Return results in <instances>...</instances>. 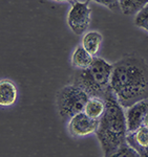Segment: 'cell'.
<instances>
[{"mask_svg":"<svg viewBox=\"0 0 148 157\" xmlns=\"http://www.w3.org/2000/svg\"><path fill=\"white\" fill-rule=\"evenodd\" d=\"M110 88L123 108L148 100L147 62L134 54L124 56L114 64Z\"/></svg>","mask_w":148,"mask_h":157,"instance_id":"cell-1","label":"cell"},{"mask_svg":"<svg viewBox=\"0 0 148 157\" xmlns=\"http://www.w3.org/2000/svg\"><path fill=\"white\" fill-rule=\"evenodd\" d=\"M104 101L106 109L99 121V128L96 135L104 156H106L127 145L128 131L124 108L120 105L113 91H109Z\"/></svg>","mask_w":148,"mask_h":157,"instance_id":"cell-2","label":"cell"},{"mask_svg":"<svg viewBox=\"0 0 148 157\" xmlns=\"http://www.w3.org/2000/svg\"><path fill=\"white\" fill-rule=\"evenodd\" d=\"M114 64L102 58L95 57L90 67L84 70H77L71 78V84L85 91L89 98L105 100L110 88Z\"/></svg>","mask_w":148,"mask_h":157,"instance_id":"cell-3","label":"cell"},{"mask_svg":"<svg viewBox=\"0 0 148 157\" xmlns=\"http://www.w3.org/2000/svg\"><path fill=\"white\" fill-rule=\"evenodd\" d=\"M89 98L85 91L74 84L62 87L57 94V108L60 117L63 121H70L83 112Z\"/></svg>","mask_w":148,"mask_h":157,"instance_id":"cell-4","label":"cell"},{"mask_svg":"<svg viewBox=\"0 0 148 157\" xmlns=\"http://www.w3.org/2000/svg\"><path fill=\"white\" fill-rule=\"evenodd\" d=\"M91 9L88 1H73L67 15V24L76 35H83L90 24Z\"/></svg>","mask_w":148,"mask_h":157,"instance_id":"cell-5","label":"cell"},{"mask_svg":"<svg viewBox=\"0 0 148 157\" xmlns=\"http://www.w3.org/2000/svg\"><path fill=\"white\" fill-rule=\"evenodd\" d=\"M68 132L74 137H85L96 133L99 128V121L88 117L84 112L75 115L68 121Z\"/></svg>","mask_w":148,"mask_h":157,"instance_id":"cell-6","label":"cell"},{"mask_svg":"<svg viewBox=\"0 0 148 157\" xmlns=\"http://www.w3.org/2000/svg\"><path fill=\"white\" fill-rule=\"evenodd\" d=\"M148 113V100L141 101L129 107L126 111V123L128 133L134 132L143 127V121Z\"/></svg>","mask_w":148,"mask_h":157,"instance_id":"cell-7","label":"cell"},{"mask_svg":"<svg viewBox=\"0 0 148 157\" xmlns=\"http://www.w3.org/2000/svg\"><path fill=\"white\" fill-rule=\"evenodd\" d=\"M18 90L12 81H0V105L1 107H10L17 101Z\"/></svg>","mask_w":148,"mask_h":157,"instance_id":"cell-8","label":"cell"},{"mask_svg":"<svg viewBox=\"0 0 148 157\" xmlns=\"http://www.w3.org/2000/svg\"><path fill=\"white\" fill-rule=\"evenodd\" d=\"M95 57L88 54L82 45H78L71 56V64L75 68H77V70H84L90 67Z\"/></svg>","mask_w":148,"mask_h":157,"instance_id":"cell-9","label":"cell"},{"mask_svg":"<svg viewBox=\"0 0 148 157\" xmlns=\"http://www.w3.org/2000/svg\"><path fill=\"white\" fill-rule=\"evenodd\" d=\"M102 42H103V36L99 32L93 30V32H88L84 35L81 45L88 54H90L93 57H96L100 50Z\"/></svg>","mask_w":148,"mask_h":157,"instance_id":"cell-10","label":"cell"},{"mask_svg":"<svg viewBox=\"0 0 148 157\" xmlns=\"http://www.w3.org/2000/svg\"><path fill=\"white\" fill-rule=\"evenodd\" d=\"M105 101L98 98H90L87 104H86L83 112L88 117L93 118V120L100 121V118L103 116L104 112H105Z\"/></svg>","mask_w":148,"mask_h":157,"instance_id":"cell-11","label":"cell"},{"mask_svg":"<svg viewBox=\"0 0 148 157\" xmlns=\"http://www.w3.org/2000/svg\"><path fill=\"white\" fill-rule=\"evenodd\" d=\"M147 3L148 1L145 0H121L120 9L124 15H138Z\"/></svg>","mask_w":148,"mask_h":157,"instance_id":"cell-12","label":"cell"},{"mask_svg":"<svg viewBox=\"0 0 148 157\" xmlns=\"http://www.w3.org/2000/svg\"><path fill=\"white\" fill-rule=\"evenodd\" d=\"M134 24H136L138 27H141V29L148 32V3L136 16Z\"/></svg>","mask_w":148,"mask_h":157,"instance_id":"cell-13","label":"cell"},{"mask_svg":"<svg viewBox=\"0 0 148 157\" xmlns=\"http://www.w3.org/2000/svg\"><path fill=\"white\" fill-rule=\"evenodd\" d=\"M104 157H140V155L131 148V147L126 145V146L122 147L121 149H119L118 151L114 152V153L109 154V155H106Z\"/></svg>","mask_w":148,"mask_h":157,"instance_id":"cell-14","label":"cell"},{"mask_svg":"<svg viewBox=\"0 0 148 157\" xmlns=\"http://www.w3.org/2000/svg\"><path fill=\"white\" fill-rule=\"evenodd\" d=\"M97 3L99 4H102V6H106L107 9L111 10V11H118V10H121L120 9V1L118 0H105V1H103V0H99V1H96Z\"/></svg>","mask_w":148,"mask_h":157,"instance_id":"cell-15","label":"cell"},{"mask_svg":"<svg viewBox=\"0 0 148 157\" xmlns=\"http://www.w3.org/2000/svg\"><path fill=\"white\" fill-rule=\"evenodd\" d=\"M140 155V157H148V146L146 147H139V148L134 149Z\"/></svg>","mask_w":148,"mask_h":157,"instance_id":"cell-16","label":"cell"},{"mask_svg":"<svg viewBox=\"0 0 148 157\" xmlns=\"http://www.w3.org/2000/svg\"><path fill=\"white\" fill-rule=\"evenodd\" d=\"M143 127H145L148 130V113L146 114V116H145L144 121H143Z\"/></svg>","mask_w":148,"mask_h":157,"instance_id":"cell-17","label":"cell"}]
</instances>
